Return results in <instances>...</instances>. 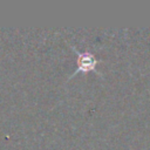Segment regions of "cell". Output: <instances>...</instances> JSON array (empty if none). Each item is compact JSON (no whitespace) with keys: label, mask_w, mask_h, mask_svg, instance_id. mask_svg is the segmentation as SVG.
<instances>
[{"label":"cell","mask_w":150,"mask_h":150,"mask_svg":"<svg viewBox=\"0 0 150 150\" xmlns=\"http://www.w3.org/2000/svg\"><path fill=\"white\" fill-rule=\"evenodd\" d=\"M96 64V59L89 54H79V69L81 70H88V69H93L95 68Z\"/></svg>","instance_id":"1"}]
</instances>
